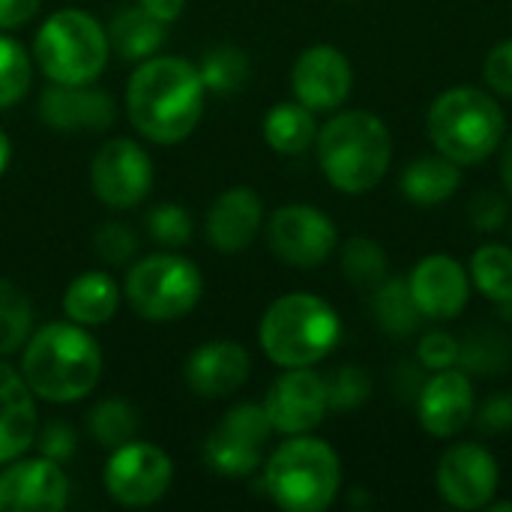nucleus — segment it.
Wrapping results in <instances>:
<instances>
[{
	"mask_svg": "<svg viewBox=\"0 0 512 512\" xmlns=\"http://www.w3.org/2000/svg\"><path fill=\"white\" fill-rule=\"evenodd\" d=\"M330 402H327V381L312 372L309 366L300 369H285L267 399H264V411L273 423V432L282 435H306L315 426L324 423Z\"/></svg>",
	"mask_w": 512,
	"mask_h": 512,
	"instance_id": "ddd939ff",
	"label": "nucleus"
},
{
	"mask_svg": "<svg viewBox=\"0 0 512 512\" xmlns=\"http://www.w3.org/2000/svg\"><path fill=\"white\" fill-rule=\"evenodd\" d=\"M420 426L432 438H456L474 420V387L465 369L435 372L417 396Z\"/></svg>",
	"mask_w": 512,
	"mask_h": 512,
	"instance_id": "f3484780",
	"label": "nucleus"
},
{
	"mask_svg": "<svg viewBox=\"0 0 512 512\" xmlns=\"http://www.w3.org/2000/svg\"><path fill=\"white\" fill-rule=\"evenodd\" d=\"M135 432H138V414L123 399H105L90 414V435L108 450L129 444Z\"/></svg>",
	"mask_w": 512,
	"mask_h": 512,
	"instance_id": "c85d7f7f",
	"label": "nucleus"
},
{
	"mask_svg": "<svg viewBox=\"0 0 512 512\" xmlns=\"http://www.w3.org/2000/svg\"><path fill=\"white\" fill-rule=\"evenodd\" d=\"M204 282L198 267L183 255H150L126 276V300L147 321H177L201 300Z\"/></svg>",
	"mask_w": 512,
	"mask_h": 512,
	"instance_id": "6e6552de",
	"label": "nucleus"
},
{
	"mask_svg": "<svg viewBox=\"0 0 512 512\" xmlns=\"http://www.w3.org/2000/svg\"><path fill=\"white\" fill-rule=\"evenodd\" d=\"M342 324L336 309L309 294L294 291L279 297L261 318V348L282 369H300L321 363L339 342Z\"/></svg>",
	"mask_w": 512,
	"mask_h": 512,
	"instance_id": "20e7f679",
	"label": "nucleus"
},
{
	"mask_svg": "<svg viewBox=\"0 0 512 512\" xmlns=\"http://www.w3.org/2000/svg\"><path fill=\"white\" fill-rule=\"evenodd\" d=\"M369 396V378L357 366H342L330 381H327V402L330 408H357Z\"/></svg>",
	"mask_w": 512,
	"mask_h": 512,
	"instance_id": "e433bc0d",
	"label": "nucleus"
},
{
	"mask_svg": "<svg viewBox=\"0 0 512 512\" xmlns=\"http://www.w3.org/2000/svg\"><path fill=\"white\" fill-rule=\"evenodd\" d=\"M21 375L33 396L66 405L78 402L99 384L102 354L93 336L81 324H48L24 348Z\"/></svg>",
	"mask_w": 512,
	"mask_h": 512,
	"instance_id": "f03ea898",
	"label": "nucleus"
},
{
	"mask_svg": "<svg viewBox=\"0 0 512 512\" xmlns=\"http://www.w3.org/2000/svg\"><path fill=\"white\" fill-rule=\"evenodd\" d=\"M498 462L480 444L450 447L435 471L438 495L456 510H486L498 492Z\"/></svg>",
	"mask_w": 512,
	"mask_h": 512,
	"instance_id": "f8f14e48",
	"label": "nucleus"
},
{
	"mask_svg": "<svg viewBox=\"0 0 512 512\" xmlns=\"http://www.w3.org/2000/svg\"><path fill=\"white\" fill-rule=\"evenodd\" d=\"M267 495L288 512L327 510L342 489V465L336 450L309 435H291L264 468Z\"/></svg>",
	"mask_w": 512,
	"mask_h": 512,
	"instance_id": "423d86ee",
	"label": "nucleus"
},
{
	"mask_svg": "<svg viewBox=\"0 0 512 512\" xmlns=\"http://www.w3.org/2000/svg\"><path fill=\"white\" fill-rule=\"evenodd\" d=\"M147 231L159 246H183L192 237V219L183 207L177 204H159L147 216Z\"/></svg>",
	"mask_w": 512,
	"mask_h": 512,
	"instance_id": "c9c22d12",
	"label": "nucleus"
},
{
	"mask_svg": "<svg viewBox=\"0 0 512 512\" xmlns=\"http://www.w3.org/2000/svg\"><path fill=\"white\" fill-rule=\"evenodd\" d=\"M351 84H354V69L348 57L333 45L306 48L291 69L294 96L312 111H336L348 99Z\"/></svg>",
	"mask_w": 512,
	"mask_h": 512,
	"instance_id": "4468645a",
	"label": "nucleus"
},
{
	"mask_svg": "<svg viewBox=\"0 0 512 512\" xmlns=\"http://www.w3.org/2000/svg\"><path fill=\"white\" fill-rule=\"evenodd\" d=\"M477 426H480V432H492V435H498V432H510L512 429V396H495V399H489L483 408H480V414H477Z\"/></svg>",
	"mask_w": 512,
	"mask_h": 512,
	"instance_id": "a19ab883",
	"label": "nucleus"
},
{
	"mask_svg": "<svg viewBox=\"0 0 512 512\" xmlns=\"http://www.w3.org/2000/svg\"><path fill=\"white\" fill-rule=\"evenodd\" d=\"M471 279L492 303H512V249L486 243L471 258Z\"/></svg>",
	"mask_w": 512,
	"mask_h": 512,
	"instance_id": "a878e982",
	"label": "nucleus"
},
{
	"mask_svg": "<svg viewBox=\"0 0 512 512\" xmlns=\"http://www.w3.org/2000/svg\"><path fill=\"white\" fill-rule=\"evenodd\" d=\"M342 270L360 288H378L387 279V255L369 237H351L342 249Z\"/></svg>",
	"mask_w": 512,
	"mask_h": 512,
	"instance_id": "2f4dec72",
	"label": "nucleus"
},
{
	"mask_svg": "<svg viewBox=\"0 0 512 512\" xmlns=\"http://www.w3.org/2000/svg\"><path fill=\"white\" fill-rule=\"evenodd\" d=\"M90 186L96 198L114 210L135 207L153 186V162L135 141L114 138L99 147L90 165Z\"/></svg>",
	"mask_w": 512,
	"mask_h": 512,
	"instance_id": "9b49d317",
	"label": "nucleus"
},
{
	"mask_svg": "<svg viewBox=\"0 0 512 512\" xmlns=\"http://www.w3.org/2000/svg\"><path fill=\"white\" fill-rule=\"evenodd\" d=\"M75 450V435L66 426H48L42 435V453L48 459H66Z\"/></svg>",
	"mask_w": 512,
	"mask_h": 512,
	"instance_id": "c03bdc74",
	"label": "nucleus"
},
{
	"mask_svg": "<svg viewBox=\"0 0 512 512\" xmlns=\"http://www.w3.org/2000/svg\"><path fill=\"white\" fill-rule=\"evenodd\" d=\"M204 459L222 477H249L261 465V447L246 444L216 426L204 444Z\"/></svg>",
	"mask_w": 512,
	"mask_h": 512,
	"instance_id": "bb28decb",
	"label": "nucleus"
},
{
	"mask_svg": "<svg viewBox=\"0 0 512 512\" xmlns=\"http://www.w3.org/2000/svg\"><path fill=\"white\" fill-rule=\"evenodd\" d=\"M336 225L309 204H288L270 216L267 243L273 255L291 267H318L336 249Z\"/></svg>",
	"mask_w": 512,
	"mask_h": 512,
	"instance_id": "9d476101",
	"label": "nucleus"
},
{
	"mask_svg": "<svg viewBox=\"0 0 512 512\" xmlns=\"http://www.w3.org/2000/svg\"><path fill=\"white\" fill-rule=\"evenodd\" d=\"M36 438V402L24 375L0 363V465L15 462Z\"/></svg>",
	"mask_w": 512,
	"mask_h": 512,
	"instance_id": "412c9836",
	"label": "nucleus"
},
{
	"mask_svg": "<svg viewBox=\"0 0 512 512\" xmlns=\"http://www.w3.org/2000/svg\"><path fill=\"white\" fill-rule=\"evenodd\" d=\"M426 129L441 156L456 165H480L501 147L507 120L492 93L480 87H453L432 102Z\"/></svg>",
	"mask_w": 512,
	"mask_h": 512,
	"instance_id": "39448f33",
	"label": "nucleus"
},
{
	"mask_svg": "<svg viewBox=\"0 0 512 512\" xmlns=\"http://www.w3.org/2000/svg\"><path fill=\"white\" fill-rule=\"evenodd\" d=\"M219 429H225L228 435H234V438H240L246 444H255L261 450H264L267 438L273 435V423H270L264 405H237V408H231L222 417Z\"/></svg>",
	"mask_w": 512,
	"mask_h": 512,
	"instance_id": "f704fd0d",
	"label": "nucleus"
},
{
	"mask_svg": "<svg viewBox=\"0 0 512 512\" xmlns=\"http://www.w3.org/2000/svg\"><path fill=\"white\" fill-rule=\"evenodd\" d=\"M249 354L237 342H207L186 360V384L204 399H225L249 378Z\"/></svg>",
	"mask_w": 512,
	"mask_h": 512,
	"instance_id": "a211bd4d",
	"label": "nucleus"
},
{
	"mask_svg": "<svg viewBox=\"0 0 512 512\" xmlns=\"http://www.w3.org/2000/svg\"><path fill=\"white\" fill-rule=\"evenodd\" d=\"M30 87V57L24 45L0 36V108L15 105Z\"/></svg>",
	"mask_w": 512,
	"mask_h": 512,
	"instance_id": "72a5a7b5",
	"label": "nucleus"
},
{
	"mask_svg": "<svg viewBox=\"0 0 512 512\" xmlns=\"http://www.w3.org/2000/svg\"><path fill=\"white\" fill-rule=\"evenodd\" d=\"M108 48V30H102V24L81 9L54 12L39 27L33 42L39 66L54 84L93 81L105 69Z\"/></svg>",
	"mask_w": 512,
	"mask_h": 512,
	"instance_id": "0eeeda50",
	"label": "nucleus"
},
{
	"mask_svg": "<svg viewBox=\"0 0 512 512\" xmlns=\"http://www.w3.org/2000/svg\"><path fill=\"white\" fill-rule=\"evenodd\" d=\"M417 357L426 369L432 372H441V369H450V366H459V342L450 336V333H426L420 339V348H417Z\"/></svg>",
	"mask_w": 512,
	"mask_h": 512,
	"instance_id": "58836bf2",
	"label": "nucleus"
},
{
	"mask_svg": "<svg viewBox=\"0 0 512 512\" xmlns=\"http://www.w3.org/2000/svg\"><path fill=\"white\" fill-rule=\"evenodd\" d=\"M474 222L480 231H495L507 222V201L501 195H480L474 204Z\"/></svg>",
	"mask_w": 512,
	"mask_h": 512,
	"instance_id": "79ce46f5",
	"label": "nucleus"
},
{
	"mask_svg": "<svg viewBox=\"0 0 512 512\" xmlns=\"http://www.w3.org/2000/svg\"><path fill=\"white\" fill-rule=\"evenodd\" d=\"M42 0H0V30H15L36 15Z\"/></svg>",
	"mask_w": 512,
	"mask_h": 512,
	"instance_id": "37998d69",
	"label": "nucleus"
},
{
	"mask_svg": "<svg viewBox=\"0 0 512 512\" xmlns=\"http://www.w3.org/2000/svg\"><path fill=\"white\" fill-rule=\"evenodd\" d=\"M489 510H492V512H507V510H510L512 512V501H495V498H492V501H489Z\"/></svg>",
	"mask_w": 512,
	"mask_h": 512,
	"instance_id": "09e8293b",
	"label": "nucleus"
},
{
	"mask_svg": "<svg viewBox=\"0 0 512 512\" xmlns=\"http://www.w3.org/2000/svg\"><path fill=\"white\" fill-rule=\"evenodd\" d=\"M501 180H504L507 192L512 195V135L507 138V144H504V153H501Z\"/></svg>",
	"mask_w": 512,
	"mask_h": 512,
	"instance_id": "49530a36",
	"label": "nucleus"
},
{
	"mask_svg": "<svg viewBox=\"0 0 512 512\" xmlns=\"http://www.w3.org/2000/svg\"><path fill=\"white\" fill-rule=\"evenodd\" d=\"M93 246H96L99 258H105L108 264H123V261H129V258L135 255L138 240H135L132 228H126V225H120V222H105V225L96 231Z\"/></svg>",
	"mask_w": 512,
	"mask_h": 512,
	"instance_id": "4c0bfd02",
	"label": "nucleus"
},
{
	"mask_svg": "<svg viewBox=\"0 0 512 512\" xmlns=\"http://www.w3.org/2000/svg\"><path fill=\"white\" fill-rule=\"evenodd\" d=\"M165 42V21L153 18L141 6H129L114 15L108 27V45L123 60H144L153 57Z\"/></svg>",
	"mask_w": 512,
	"mask_h": 512,
	"instance_id": "b1692460",
	"label": "nucleus"
},
{
	"mask_svg": "<svg viewBox=\"0 0 512 512\" xmlns=\"http://www.w3.org/2000/svg\"><path fill=\"white\" fill-rule=\"evenodd\" d=\"M324 177L348 195L375 189L393 159V138L387 123L372 111L336 114L315 138Z\"/></svg>",
	"mask_w": 512,
	"mask_h": 512,
	"instance_id": "7ed1b4c3",
	"label": "nucleus"
},
{
	"mask_svg": "<svg viewBox=\"0 0 512 512\" xmlns=\"http://www.w3.org/2000/svg\"><path fill=\"white\" fill-rule=\"evenodd\" d=\"M264 138L276 153L297 156L309 150L318 138L315 111L303 102H279L264 117Z\"/></svg>",
	"mask_w": 512,
	"mask_h": 512,
	"instance_id": "393cba45",
	"label": "nucleus"
},
{
	"mask_svg": "<svg viewBox=\"0 0 512 512\" xmlns=\"http://www.w3.org/2000/svg\"><path fill=\"white\" fill-rule=\"evenodd\" d=\"M261 216H264V207L255 189L249 186L228 189L216 198V204L207 213V240L219 252L237 255L249 249V243L255 240L261 228Z\"/></svg>",
	"mask_w": 512,
	"mask_h": 512,
	"instance_id": "6ab92c4d",
	"label": "nucleus"
},
{
	"mask_svg": "<svg viewBox=\"0 0 512 512\" xmlns=\"http://www.w3.org/2000/svg\"><path fill=\"white\" fill-rule=\"evenodd\" d=\"M174 477V465L165 450L147 441H129L117 447L105 465V489L120 507L156 504Z\"/></svg>",
	"mask_w": 512,
	"mask_h": 512,
	"instance_id": "1a4fd4ad",
	"label": "nucleus"
},
{
	"mask_svg": "<svg viewBox=\"0 0 512 512\" xmlns=\"http://www.w3.org/2000/svg\"><path fill=\"white\" fill-rule=\"evenodd\" d=\"M69 480L54 459H24L0 474V512H60Z\"/></svg>",
	"mask_w": 512,
	"mask_h": 512,
	"instance_id": "dca6fc26",
	"label": "nucleus"
},
{
	"mask_svg": "<svg viewBox=\"0 0 512 512\" xmlns=\"http://www.w3.org/2000/svg\"><path fill=\"white\" fill-rule=\"evenodd\" d=\"M198 72H201V81H204L207 90L234 93L249 78V57L234 45H219V48L204 54Z\"/></svg>",
	"mask_w": 512,
	"mask_h": 512,
	"instance_id": "7c9ffc66",
	"label": "nucleus"
},
{
	"mask_svg": "<svg viewBox=\"0 0 512 512\" xmlns=\"http://www.w3.org/2000/svg\"><path fill=\"white\" fill-rule=\"evenodd\" d=\"M204 90L201 72L189 60L150 57L129 78L126 111L144 138L156 144H177L198 126Z\"/></svg>",
	"mask_w": 512,
	"mask_h": 512,
	"instance_id": "f257e3e1",
	"label": "nucleus"
},
{
	"mask_svg": "<svg viewBox=\"0 0 512 512\" xmlns=\"http://www.w3.org/2000/svg\"><path fill=\"white\" fill-rule=\"evenodd\" d=\"M30 327H33V309L24 291L0 279V357L15 354L27 342Z\"/></svg>",
	"mask_w": 512,
	"mask_h": 512,
	"instance_id": "c756f323",
	"label": "nucleus"
},
{
	"mask_svg": "<svg viewBox=\"0 0 512 512\" xmlns=\"http://www.w3.org/2000/svg\"><path fill=\"white\" fill-rule=\"evenodd\" d=\"M120 306V288L108 273H81L63 294V312L81 327L105 324Z\"/></svg>",
	"mask_w": 512,
	"mask_h": 512,
	"instance_id": "5701e85b",
	"label": "nucleus"
},
{
	"mask_svg": "<svg viewBox=\"0 0 512 512\" xmlns=\"http://www.w3.org/2000/svg\"><path fill=\"white\" fill-rule=\"evenodd\" d=\"M510 363L507 342L495 330H474L462 345H459V366L465 372H504Z\"/></svg>",
	"mask_w": 512,
	"mask_h": 512,
	"instance_id": "473e14b6",
	"label": "nucleus"
},
{
	"mask_svg": "<svg viewBox=\"0 0 512 512\" xmlns=\"http://www.w3.org/2000/svg\"><path fill=\"white\" fill-rule=\"evenodd\" d=\"M462 165L447 156H420L402 171V192L417 207H438L450 201L462 183Z\"/></svg>",
	"mask_w": 512,
	"mask_h": 512,
	"instance_id": "4be33fe9",
	"label": "nucleus"
},
{
	"mask_svg": "<svg viewBox=\"0 0 512 512\" xmlns=\"http://www.w3.org/2000/svg\"><path fill=\"white\" fill-rule=\"evenodd\" d=\"M39 117L57 132L105 129L114 120V102L84 84H54L39 102Z\"/></svg>",
	"mask_w": 512,
	"mask_h": 512,
	"instance_id": "aec40b11",
	"label": "nucleus"
},
{
	"mask_svg": "<svg viewBox=\"0 0 512 512\" xmlns=\"http://www.w3.org/2000/svg\"><path fill=\"white\" fill-rule=\"evenodd\" d=\"M9 156H12V147H9V138L0 132V174L6 171V165H9Z\"/></svg>",
	"mask_w": 512,
	"mask_h": 512,
	"instance_id": "de8ad7c7",
	"label": "nucleus"
},
{
	"mask_svg": "<svg viewBox=\"0 0 512 512\" xmlns=\"http://www.w3.org/2000/svg\"><path fill=\"white\" fill-rule=\"evenodd\" d=\"M408 291L423 318L450 321L459 318L471 300V276L456 258L429 255L411 270Z\"/></svg>",
	"mask_w": 512,
	"mask_h": 512,
	"instance_id": "2eb2a0df",
	"label": "nucleus"
},
{
	"mask_svg": "<svg viewBox=\"0 0 512 512\" xmlns=\"http://www.w3.org/2000/svg\"><path fill=\"white\" fill-rule=\"evenodd\" d=\"M138 6L147 9L159 21H174V18H180L186 0H138Z\"/></svg>",
	"mask_w": 512,
	"mask_h": 512,
	"instance_id": "a18cd8bd",
	"label": "nucleus"
},
{
	"mask_svg": "<svg viewBox=\"0 0 512 512\" xmlns=\"http://www.w3.org/2000/svg\"><path fill=\"white\" fill-rule=\"evenodd\" d=\"M483 81H486L495 93L510 96L512 99V39L498 42V45L486 54Z\"/></svg>",
	"mask_w": 512,
	"mask_h": 512,
	"instance_id": "ea45409f",
	"label": "nucleus"
},
{
	"mask_svg": "<svg viewBox=\"0 0 512 512\" xmlns=\"http://www.w3.org/2000/svg\"><path fill=\"white\" fill-rule=\"evenodd\" d=\"M375 315L381 327L393 336H408L420 324V309L408 291V279H387L375 294Z\"/></svg>",
	"mask_w": 512,
	"mask_h": 512,
	"instance_id": "cd10ccee",
	"label": "nucleus"
}]
</instances>
